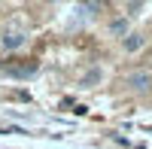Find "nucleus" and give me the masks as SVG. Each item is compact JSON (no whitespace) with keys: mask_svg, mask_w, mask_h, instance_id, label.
<instances>
[{"mask_svg":"<svg viewBox=\"0 0 152 149\" xmlns=\"http://www.w3.org/2000/svg\"><path fill=\"white\" fill-rule=\"evenodd\" d=\"M79 9L85 12V15H94V12H97V9H104V3H82Z\"/></svg>","mask_w":152,"mask_h":149,"instance_id":"nucleus-7","label":"nucleus"},{"mask_svg":"<svg viewBox=\"0 0 152 149\" xmlns=\"http://www.w3.org/2000/svg\"><path fill=\"white\" fill-rule=\"evenodd\" d=\"M97 82H100V67H91L82 76V85H97Z\"/></svg>","mask_w":152,"mask_h":149,"instance_id":"nucleus-5","label":"nucleus"},{"mask_svg":"<svg viewBox=\"0 0 152 149\" xmlns=\"http://www.w3.org/2000/svg\"><path fill=\"white\" fill-rule=\"evenodd\" d=\"M125 85L134 91V94H149L152 91V73L149 70H131L125 76Z\"/></svg>","mask_w":152,"mask_h":149,"instance_id":"nucleus-1","label":"nucleus"},{"mask_svg":"<svg viewBox=\"0 0 152 149\" xmlns=\"http://www.w3.org/2000/svg\"><path fill=\"white\" fill-rule=\"evenodd\" d=\"M140 9H143V3H128V15H137Z\"/></svg>","mask_w":152,"mask_h":149,"instance_id":"nucleus-8","label":"nucleus"},{"mask_svg":"<svg viewBox=\"0 0 152 149\" xmlns=\"http://www.w3.org/2000/svg\"><path fill=\"white\" fill-rule=\"evenodd\" d=\"M110 34H113V37H122V40H125V37L131 34L128 18H113V21H110Z\"/></svg>","mask_w":152,"mask_h":149,"instance_id":"nucleus-4","label":"nucleus"},{"mask_svg":"<svg viewBox=\"0 0 152 149\" xmlns=\"http://www.w3.org/2000/svg\"><path fill=\"white\" fill-rule=\"evenodd\" d=\"M143 43H146V37H143V34H137V31H131V34L122 40V49H125V52H140Z\"/></svg>","mask_w":152,"mask_h":149,"instance_id":"nucleus-3","label":"nucleus"},{"mask_svg":"<svg viewBox=\"0 0 152 149\" xmlns=\"http://www.w3.org/2000/svg\"><path fill=\"white\" fill-rule=\"evenodd\" d=\"M9 73L12 76H31V73H37V67H12Z\"/></svg>","mask_w":152,"mask_h":149,"instance_id":"nucleus-6","label":"nucleus"},{"mask_svg":"<svg viewBox=\"0 0 152 149\" xmlns=\"http://www.w3.org/2000/svg\"><path fill=\"white\" fill-rule=\"evenodd\" d=\"M24 43H28V34L24 31H6V34H0V46L6 49V52H15V49H21Z\"/></svg>","mask_w":152,"mask_h":149,"instance_id":"nucleus-2","label":"nucleus"}]
</instances>
